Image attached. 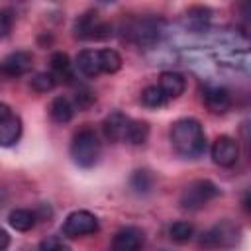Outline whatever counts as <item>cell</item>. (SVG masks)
<instances>
[{
  "instance_id": "obj_1",
  "label": "cell",
  "mask_w": 251,
  "mask_h": 251,
  "mask_svg": "<svg viewBox=\"0 0 251 251\" xmlns=\"http://www.w3.org/2000/svg\"><path fill=\"white\" fill-rule=\"evenodd\" d=\"M173 149L184 159H196L206 151V133L198 120L182 118L171 127Z\"/></svg>"
},
{
  "instance_id": "obj_2",
  "label": "cell",
  "mask_w": 251,
  "mask_h": 251,
  "mask_svg": "<svg viewBox=\"0 0 251 251\" xmlns=\"http://www.w3.org/2000/svg\"><path fill=\"white\" fill-rule=\"evenodd\" d=\"M100 151H102V145H100L94 129L82 127L75 133V137L71 141V157L78 167H82V169L94 167L100 159Z\"/></svg>"
},
{
  "instance_id": "obj_3",
  "label": "cell",
  "mask_w": 251,
  "mask_h": 251,
  "mask_svg": "<svg viewBox=\"0 0 251 251\" xmlns=\"http://www.w3.org/2000/svg\"><path fill=\"white\" fill-rule=\"evenodd\" d=\"M161 20L157 18H135L129 20L124 25V37H127L129 41H133L135 45L147 47L153 45L159 37H161Z\"/></svg>"
},
{
  "instance_id": "obj_4",
  "label": "cell",
  "mask_w": 251,
  "mask_h": 251,
  "mask_svg": "<svg viewBox=\"0 0 251 251\" xmlns=\"http://www.w3.org/2000/svg\"><path fill=\"white\" fill-rule=\"evenodd\" d=\"M218 194H220V190L212 180L198 178V180H192V182H188L184 186L178 202H180V206L184 210H200L210 200H214Z\"/></svg>"
},
{
  "instance_id": "obj_5",
  "label": "cell",
  "mask_w": 251,
  "mask_h": 251,
  "mask_svg": "<svg viewBox=\"0 0 251 251\" xmlns=\"http://www.w3.org/2000/svg\"><path fill=\"white\" fill-rule=\"evenodd\" d=\"M75 35L78 39H94V41H102L108 39L112 35V24L104 22L98 18L96 12H86L82 14L76 22H75Z\"/></svg>"
},
{
  "instance_id": "obj_6",
  "label": "cell",
  "mask_w": 251,
  "mask_h": 251,
  "mask_svg": "<svg viewBox=\"0 0 251 251\" xmlns=\"http://www.w3.org/2000/svg\"><path fill=\"white\" fill-rule=\"evenodd\" d=\"M98 231V220L88 210H75L63 222V233L67 237H82Z\"/></svg>"
},
{
  "instance_id": "obj_7",
  "label": "cell",
  "mask_w": 251,
  "mask_h": 251,
  "mask_svg": "<svg viewBox=\"0 0 251 251\" xmlns=\"http://www.w3.org/2000/svg\"><path fill=\"white\" fill-rule=\"evenodd\" d=\"M239 235H241L239 226L229 220H224V222L216 224L210 231L204 233L202 243H206L210 247H233L239 241Z\"/></svg>"
},
{
  "instance_id": "obj_8",
  "label": "cell",
  "mask_w": 251,
  "mask_h": 251,
  "mask_svg": "<svg viewBox=\"0 0 251 251\" xmlns=\"http://www.w3.org/2000/svg\"><path fill=\"white\" fill-rule=\"evenodd\" d=\"M212 159L220 167H233L239 159V145L229 135H220L212 145Z\"/></svg>"
},
{
  "instance_id": "obj_9",
  "label": "cell",
  "mask_w": 251,
  "mask_h": 251,
  "mask_svg": "<svg viewBox=\"0 0 251 251\" xmlns=\"http://www.w3.org/2000/svg\"><path fill=\"white\" fill-rule=\"evenodd\" d=\"M202 100L208 106V110L214 114H224L231 108L229 90L224 86H218V84H206L202 88Z\"/></svg>"
},
{
  "instance_id": "obj_10",
  "label": "cell",
  "mask_w": 251,
  "mask_h": 251,
  "mask_svg": "<svg viewBox=\"0 0 251 251\" xmlns=\"http://www.w3.org/2000/svg\"><path fill=\"white\" fill-rule=\"evenodd\" d=\"M129 124H131L129 116H126L122 112H112L110 116H106V120L102 124V129H104V135L110 141H126L127 131H129Z\"/></svg>"
},
{
  "instance_id": "obj_11",
  "label": "cell",
  "mask_w": 251,
  "mask_h": 251,
  "mask_svg": "<svg viewBox=\"0 0 251 251\" xmlns=\"http://www.w3.org/2000/svg\"><path fill=\"white\" fill-rule=\"evenodd\" d=\"M31 65H33V57L29 51H14L2 61L0 71L8 76H22L31 69Z\"/></svg>"
},
{
  "instance_id": "obj_12",
  "label": "cell",
  "mask_w": 251,
  "mask_h": 251,
  "mask_svg": "<svg viewBox=\"0 0 251 251\" xmlns=\"http://www.w3.org/2000/svg\"><path fill=\"white\" fill-rule=\"evenodd\" d=\"M143 241H145L143 231L135 226H127V227H122L120 231H116L112 247L116 251H135L143 245Z\"/></svg>"
},
{
  "instance_id": "obj_13",
  "label": "cell",
  "mask_w": 251,
  "mask_h": 251,
  "mask_svg": "<svg viewBox=\"0 0 251 251\" xmlns=\"http://www.w3.org/2000/svg\"><path fill=\"white\" fill-rule=\"evenodd\" d=\"M22 135V120L16 114H8L0 118V147L14 145Z\"/></svg>"
},
{
  "instance_id": "obj_14",
  "label": "cell",
  "mask_w": 251,
  "mask_h": 251,
  "mask_svg": "<svg viewBox=\"0 0 251 251\" xmlns=\"http://www.w3.org/2000/svg\"><path fill=\"white\" fill-rule=\"evenodd\" d=\"M76 69L78 73H82L84 76H98L102 73V67H100V49H82L78 55H76Z\"/></svg>"
},
{
  "instance_id": "obj_15",
  "label": "cell",
  "mask_w": 251,
  "mask_h": 251,
  "mask_svg": "<svg viewBox=\"0 0 251 251\" xmlns=\"http://www.w3.org/2000/svg\"><path fill=\"white\" fill-rule=\"evenodd\" d=\"M161 90H163V94L171 100V98H178L182 92H184V88H186V80H184V76L180 75V73H175V71H165V73H161V76H159V84H157Z\"/></svg>"
},
{
  "instance_id": "obj_16",
  "label": "cell",
  "mask_w": 251,
  "mask_h": 251,
  "mask_svg": "<svg viewBox=\"0 0 251 251\" xmlns=\"http://www.w3.org/2000/svg\"><path fill=\"white\" fill-rule=\"evenodd\" d=\"M51 75L55 76V80H65V82L73 80V65L67 53L57 51L51 55Z\"/></svg>"
},
{
  "instance_id": "obj_17",
  "label": "cell",
  "mask_w": 251,
  "mask_h": 251,
  "mask_svg": "<svg viewBox=\"0 0 251 251\" xmlns=\"http://www.w3.org/2000/svg\"><path fill=\"white\" fill-rule=\"evenodd\" d=\"M73 114H75V106L71 104L69 98H65V96L53 98V102H51V106H49V116H51L53 122H57V124H67V122L73 120Z\"/></svg>"
},
{
  "instance_id": "obj_18",
  "label": "cell",
  "mask_w": 251,
  "mask_h": 251,
  "mask_svg": "<svg viewBox=\"0 0 251 251\" xmlns=\"http://www.w3.org/2000/svg\"><path fill=\"white\" fill-rule=\"evenodd\" d=\"M35 220L37 216L25 208H18V210H12L10 216H8V222L10 226L16 229V231H27L35 226Z\"/></svg>"
},
{
  "instance_id": "obj_19",
  "label": "cell",
  "mask_w": 251,
  "mask_h": 251,
  "mask_svg": "<svg viewBox=\"0 0 251 251\" xmlns=\"http://www.w3.org/2000/svg\"><path fill=\"white\" fill-rule=\"evenodd\" d=\"M153 184H155V176H153L149 171H145V169L135 171V173L131 175V178H129V186H131V190L137 192V194H147V192H151V190H153Z\"/></svg>"
},
{
  "instance_id": "obj_20",
  "label": "cell",
  "mask_w": 251,
  "mask_h": 251,
  "mask_svg": "<svg viewBox=\"0 0 251 251\" xmlns=\"http://www.w3.org/2000/svg\"><path fill=\"white\" fill-rule=\"evenodd\" d=\"M147 137H149V124L141 122V120H131L126 141L131 145H143L147 141Z\"/></svg>"
},
{
  "instance_id": "obj_21",
  "label": "cell",
  "mask_w": 251,
  "mask_h": 251,
  "mask_svg": "<svg viewBox=\"0 0 251 251\" xmlns=\"http://www.w3.org/2000/svg\"><path fill=\"white\" fill-rule=\"evenodd\" d=\"M167 96L163 94V90L155 84V86H147L143 92H141V104L147 106V108H161L167 104Z\"/></svg>"
},
{
  "instance_id": "obj_22",
  "label": "cell",
  "mask_w": 251,
  "mask_h": 251,
  "mask_svg": "<svg viewBox=\"0 0 251 251\" xmlns=\"http://www.w3.org/2000/svg\"><path fill=\"white\" fill-rule=\"evenodd\" d=\"M100 67L102 73H116L122 67V57L114 49H100Z\"/></svg>"
},
{
  "instance_id": "obj_23",
  "label": "cell",
  "mask_w": 251,
  "mask_h": 251,
  "mask_svg": "<svg viewBox=\"0 0 251 251\" xmlns=\"http://www.w3.org/2000/svg\"><path fill=\"white\" fill-rule=\"evenodd\" d=\"M169 235L173 241L176 243H184L188 239H192L194 235V227L188 224V222H175L171 227H169Z\"/></svg>"
},
{
  "instance_id": "obj_24",
  "label": "cell",
  "mask_w": 251,
  "mask_h": 251,
  "mask_svg": "<svg viewBox=\"0 0 251 251\" xmlns=\"http://www.w3.org/2000/svg\"><path fill=\"white\" fill-rule=\"evenodd\" d=\"M55 84H57V80H55V76L51 73H39V75H35L31 78V88L37 90V92H47Z\"/></svg>"
},
{
  "instance_id": "obj_25",
  "label": "cell",
  "mask_w": 251,
  "mask_h": 251,
  "mask_svg": "<svg viewBox=\"0 0 251 251\" xmlns=\"http://www.w3.org/2000/svg\"><path fill=\"white\" fill-rule=\"evenodd\" d=\"M75 102H76V106L80 110H86V108H90L96 102V96L90 90H78L76 96H75Z\"/></svg>"
},
{
  "instance_id": "obj_26",
  "label": "cell",
  "mask_w": 251,
  "mask_h": 251,
  "mask_svg": "<svg viewBox=\"0 0 251 251\" xmlns=\"http://www.w3.org/2000/svg\"><path fill=\"white\" fill-rule=\"evenodd\" d=\"M39 247H41V249H47V251H53V249H69V245H67L61 237H57V235H51V237L43 239V241L39 243Z\"/></svg>"
},
{
  "instance_id": "obj_27",
  "label": "cell",
  "mask_w": 251,
  "mask_h": 251,
  "mask_svg": "<svg viewBox=\"0 0 251 251\" xmlns=\"http://www.w3.org/2000/svg\"><path fill=\"white\" fill-rule=\"evenodd\" d=\"M12 31V16L6 10H0V37H6Z\"/></svg>"
},
{
  "instance_id": "obj_28",
  "label": "cell",
  "mask_w": 251,
  "mask_h": 251,
  "mask_svg": "<svg viewBox=\"0 0 251 251\" xmlns=\"http://www.w3.org/2000/svg\"><path fill=\"white\" fill-rule=\"evenodd\" d=\"M8 243H10V235L0 227V249H6V247H8Z\"/></svg>"
},
{
  "instance_id": "obj_29",
  "label": "cell",
  "mask_w": 251,
  "mask_h": 251,
  "mask_svg": "<svg viewBox=\"0 0 251 251\" xmlns=\"http://www.w3.org/2000/svg\"><path fill=\"white\" fill-rule=\"evenodd\" d=\"M10 112H12V110H10V108H8L6 104H0V118H4V116H8Z\"/></svg>"
},
{
  "instance_id": "obj_30",
  "label": "cell",
  "mask_w": 251,
  "mask_h": 251,
  "mask_svg": "<svg viewBox=\"0 0 251 251\" xmlns=\"http://www.w3.org/2000/svg\"><path fill=\"white\" fill-rule=\"evenodd\" d=\"M100 2H112V0H100Z\"/></svg>"
}]
</instances>
